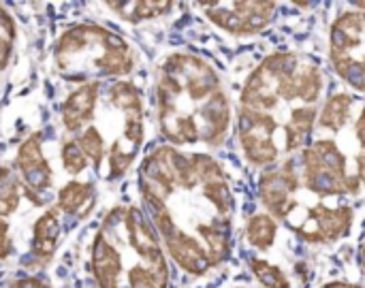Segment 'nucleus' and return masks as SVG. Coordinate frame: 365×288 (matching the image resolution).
<instances>
[{"label": "nucleus", "mask_w": 365, "mask_h": 288, "mask_svg": "<svg viewBox=\"0 0 365 288\" xmlns=\"http://www.w3.org/2000/svg\"><path fill=\"white\" fill-rule=\"evenodd\" d=\"M141 197L182 272L203 276L229 259L235 199L225 167L212 154L156 148L141 165Z\"/></svg>", "instance_id": "f257e3e1"}, {"label": "nucleus", "mask_w": 365, "mask_h": 288, "mask_svg": "<svg viewBox=\"0 0 365 288\" xmlns=\"http://www.w3.org/2000/svg\"><path fill=\"white\" fill-rule=\"evenodd\" d=\"M323 90V71L310 56L274 51L263 58L240 96L237 137L246 160L267 171L302 154L312 141Z\"/></svg>", "instance_id": "f03ea898"}, {"label": "nucleus", "mask_w": 365, "mask_h": 288, "mask_svg": "<svg viewBox=\"0 0 365 288\" xmlns=\"http://www.w3.org/2000/svg\"><path fill=\"white\" fill-rule=\"evenodd\" d=\"M158 124L175 145L220 148L231 128V101L216 68L197 53H171L156 79Z\"/></svg>", "instance_id": "7ed1b4c3"}, {"label": "nucleus", "mask_w": 365, "mask_h": 288, "mask_svg": "<svg viewBox=\"0 0 365 288\" xmlns=\"http://www.w3.org/2000/svg\"><path fill=\"white\" fill-rule=\"evenodd\" d=\"M329 62L349 88L365 94V11L342 13L331 24Z\"/></svg>", "instance_id": "20e7f679"}, {"label": "nucleus", "mask_w": 365, "mask_h": 288, "mask_svg": "<svg viewBox=\"0 0 365 288\" xmlns=\"http://www.w3.org/2000/svg\"><path fill=\"white\" fill-rule=\"evenodd\" d=\"M201 6L218 28L235 36H250L265 30L278 9L276 2H212Z\"/></svg>", "instance_id": "39448f33"}, {"label": "nucleus", "mask_w": 365, "mask_h": 288, "mask_svg": "<svg viewBox=\"0 0 365 288\" xmlns=\"http://www.w3.org/2000/svg\"><path fill=\"white\" fill-rule=\"evenodd\" d=\"M21 180H24V188H26V197L34 203V205H43V197L41 192L49 188L51 184V167L47 163V158L41 152V143L38 137L32 135L17 152V160H15Z\"/></svg>", "instance_id": "423d86ee"}, {"label": "nucleus", "mask_w": 365, "mask_h": 288, "mask_svg": "<svg viewBox=\"0 0 365 288\" xmlns=\"http://www.w3.org/2000/svg\"><path fill=\"white\" fill-rule=\"evenodd\" d=\"M101 86L96 81L79 86L73 94H68L64 107H62V120L66 130L77 133L86 122H90L96 113V103H98Z\"/></svg>", "instance_id": "0eeeda50"}, {"label": "nucleus", "mask_w": 365, "mask_h": 288, "mask_svg": "<svg viewBox=\"0 0 365 288\" xmlns=\"http://www.w3.org/2000/svg\"><path fill=\"white\" fill-rule=\"evenodd\" d=\"M58 207L77 218H86L90 210L94 207V188L90 184L71 182L58 192Z\"/></svg>", "instance_id": "6e6552de"}, {"label": "nucleus", "mask_w": 365, "mask_h": 288, "mask_svg": "<svg viewBox=\"0 0 365 288\" xmlns=\"http://www.w3.org/2000/svg\"><path fill=\"white\" fill-rule=\"evenodd\" d=\"M34 240H32V252L38 259H49L56 250L58 244V233H60V225H58V216L56 212H45L36 222H34Z\"/></svg>", "instance_id": "1a4fd4ad"}, {"label": "nucleus", "mask_w": 365, "mask_h": 288, "mask_svg": "<svg viewBox=\"0 0 365 288\" xmlns=\"http://www.w3.org/2000/svg\"><path fill=\"white\" fill-rule=\"evenodd\" d=\"M278 233V222L269 214H255L246 225V240L252 248L265 252L274 246Z\"/></svg>", "instance_id": "9d476101"}, {"label": "nucleus", "mask_w": 365, "mask_h": 288, "mask_svg": "<svg viewBox=\"0 0 365 288\" xmlns=\"http://www.w3.org/2000/svg\"><path fill=\"white\" fill-rule=\"evenodd\" d=\"M248 263H250V269H252L255 278L265 288H291L289 276L280 267H276V265H272V263H267L263 259H250Z\"/></svg>", "instance_id": "9b49d317"}, {"label": "nucleus", "mask_w": 365, "mask_h": 288, "mask_svg": "<svg viewBox=\"0 0 365 288\" xmlns=\"http://www.w3.org/2000/svg\"><path fill=\"white\" fill-rule=\"evenodd\" d=\"M75 141H77V145L81 148V152L86 154V158L92 160V165H94L96 169H101V163H103V158H105V139L101 137L98 128L92 126V128L83 130Z\"/></svg>", "instance_id": "f8f14e48"}, {"label": "nucleus", "mask_w": 365, "mask_h": 288, "mask_svg": "<svg viewBox=\"0 0 365 288\" xmlns=\"http://www.w3.org/2000/svg\"><path fill=\"white\" fill-rule=\"evenodd\" d=\"M62 163H64V169L71 175H77V173L86 171L88 158H86V154L81 152V148L77 145L75 139H71V141L64 143V148H62Z\"/></svg>", "instance_id": "ddd939ff"}, {"label": "nucleus", "mask_w": 365, "mask_h": 288, "mask_svg": "<svg viewBox=\"0 0 365 288\" xmlns=\"http://www.w3.org/2000/svg\"><path fill=\"white\" fill-rule=\"evenodd\" d=\"M13 250V242L9 237V222L0 218V259H6Z\"/></svg>", "instance_id": "4468645a"}, {"label": "nucleus", "mask_w": 365, "mask_h": 288, "mask_svg": "<svg viewBox=\"0 0 365 288\" xmlns=\"http://www.w3.org/2000/svg\"><path fill=\"white\" fill-rule=\"evenodd\" d=\"M13 288H47L43 282H38V280H32V278H26V280H19V282H15V287Z\"/></svg>", "instance_id": "2eb2a0df"}, {"label": "nucleus", "mask_w": 365, "mask_h": 288, "mask_svg": "<svg viewBox=\"0 0 365 288\" xmlns=\"http://www.w3.org/2000/svg\"><path fill=\"white\" fill-rule=\"evenodd\" d=\"M323 288H364L359 284H349V282H331V284H325Z\"/></svg>", "instance_id": "dca6fc26"}, {"label": "nucleus", "mask_w": 365, "mask_h": 288, "mask_svg": "<svg viewBox=\"0 0 365 288\" xmlns=\"http://www.w3.org/2000/svg\"><path fill=\"white\" fill-rule=\"evenodd\" d=\"M361 259H364V269H365V242H364V250H361Z\"/></svg>", "instance_id": "f3484780"}, {"label": "nucleus", "mask_w": 365, "mask_h": 288, "mask_svg": "<svg viewBox=\"0 0 365 288\" xmlns=\"http://www.w3.org/2000/svg\"><path fill=\"white\" fill-rule=\"evenodd\" d=\"M235 288H246V287H235Z\"/></svg>", "instance_id": "a211bd4d"}]
</instances>
